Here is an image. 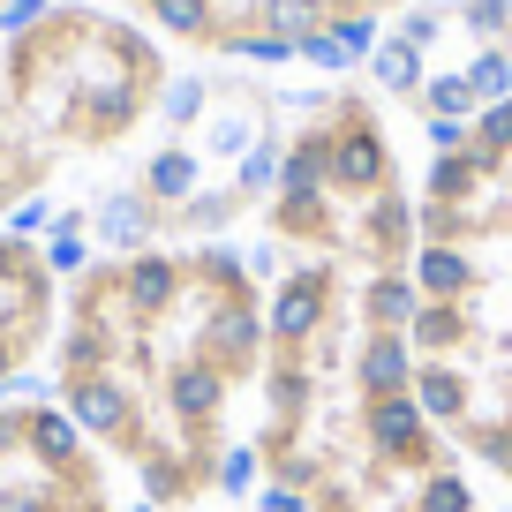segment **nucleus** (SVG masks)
<instances>
[{
  "instance_id": "obj_1",
  "label": "nucleus",
  "mask_w": 512,
  "mask_h": 512,
  "mask_svg": "<svg viewBox=\"0 0 512 512\" xmlns=\"http://www.w3.org/2000/svg\"><path fill=\"white\" fill-rule=\"evenodd\" d=\"M272 264L256 241L76 249L46 400L98 445L144 512L241 505Z\"/></svg>"
},
{
  "instance_id": "obj_2",
  "label": "nucleus",
  "mask_w": 512,
  "mask_h": 512,
  "mask_svg": "<svg viewBox=\"0 0 512 512\" xmlns=\"http://www.w3.org/2000/svg\"><path fill=\"white\" fill-rule=\"evenodd\" d=\"M234 512H497L422 407L407 279L272 272V347Z\"/></svg>"
},
{
  "instance_id": "obj_3",
  "label": "nucleus",
  "mask_w": 512,
  "mask_h": 512,
  "mask_svg": "<svg viewBox=\"0 0 512 512\" xmlns=\"http://www.w3.org/2000/svg\"><path fill=\"white\" fill-rule=\"evenodd\" d=\"M407 272L415 384L497 512H512V98L422 151Z\"/></svg>"
},
{
  "instance_id": "obj_4",
  "label": "nucleus",
  "mask_w": 512,
  "mask_h": 512,
  "mask_svg": "<svg viewBox=\"0 0 512 512\" xmlns=\"http://www.w3.org/2000/svg\"><path fill=\"white\" fill-rule=\"evenodd\" d=\"M415 181L422 159H407L400 121L362 68L287 83L279 174L249 241L272 272L324 264L347 279H407L422 241Z\"/></svg>"
},
{
  "instance_id": "obj_5",
  "label": "nucleus",
  "mask_w": 512,
  "mask_h": 512,
  "mask_svg": "<svg viewBox=\"0 0 512 512\" xmlns=\"http://www.w3.org/2000/svg\"><path fill=\"white\" fill-rule=\"evenodd\" d=\"M287 83L256 68H181L159 106V144L136 174L98 189L53 234L68 249H151V241H249L279 174Z\"/></svg>"
},
{
  "instance_id": "obj_6",
  "label": "nucleus",
  "mask_w": 512,
  "mask_h": 512,
  "mask_svg": "<svg viewBox=\"0 0 512 512\" xmlns=\"http://www.w3.org/2000/svg\"><path fill=\"white\" fill-rule=\"evenodd\" d=\"M174 76L181 68L159 31L91 0H46L0 46V106L53 166L113 159L144 128H159Z\"/></svg>"
},
{
  "instance_id": "obj_7",
  "label": "nucleus",
  "mask_w": 512,
  "mask_h": 512,
  "mask_svg": "<svg viewBox=\"0 0 512 512\" xmlns=\"http://www.w3.org/2000/svg\"><path fill=\"white\" fill-rule=\"evenodd\" d=\"M121 16L159 31L166 46H189L226 68H309V76H347L369 61L384 23L415 0H113Z\"/></svg>"
},
{
  "instance_id": "obj_8",
  "label": "nucleus",
  "mask_w": 512,
  "mask_h": 512,
  "mask_svg": "<svg viewBox=\"0 0 512 512\" xmlns=\"http://www.w3.org/2000/svg\"><path fill=\"white\" fill-rule=\"evenodd\" d=\"M0 512H144V505L46 392H8L0 400Z\"/></svg>"
},
{
  "instance_id": "obj_9",
  "label": "nucleus",
  "mask_w": 512,
  "mask_h": 512,
  "mask_svg": "<svg viewBox=\"0 0 512 512\" xmlns=\"http://www.w3.org/2000/svg\"><path fill=\"white\" fill-rule=\"evenodd\" d=\"M68 249L38 219H0V400L46 377L61 339V294H68Z\"/></svg>"
},
{
  "instance_id": "obj_10",
  "label": "nucleus",
  "mask_w": 512,
  "mask_h": 512,
  "mask_svg": "<svg viewBox=\"0 0 512 512\" xmlns=\"http://www.w3.org/2000/svg\"><path fill=\"white\" fill-rule=\"evenodd\" d=\"M46 189H53V159L8 121V106H0V219H38Z\"/></svg>"
},
{
  "instance_id": "obj_11",
  "label": "nucleus",
  "mask_w": 512,
  "mask_h": 512,
  "mask_svg": "<svg viewBox=\"0 0 512 512\" xmlns=\"http://www.w3.org/2000/svg\"><path fill=\"white\" fill-rule=\"evenodd\" d=\"M8 8H16V0H0V16H8Z\"/></svg>"
}]
</instances>
